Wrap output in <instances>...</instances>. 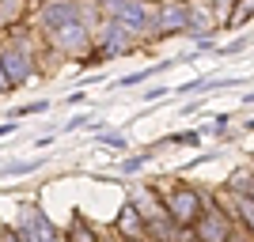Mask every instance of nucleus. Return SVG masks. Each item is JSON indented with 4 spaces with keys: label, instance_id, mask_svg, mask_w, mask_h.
Wrapping results in <instances>:
<instances>
[{
    "label": "nucleus",
    "instance_id": "obj_4",
    "mask_svg": "<svg viewBox=\"0 0 254 242\" xmlns=\"http://www.w3.org/2000/svg\"><path fill=\"white\" fill-rule=\"evenodd\" d=\"M224 231H228V212H201V220H197V235L205 242H220Z\"/></svg>",
    "mask_w": 254,
    "mask_h": 242
},
{
    "label": "nucleus",
    "instance_id": "obj_13",
    "mask_svg": "<svg viewBox=\"0 0 254 242\" xmlns=\"http://www.w3.org/2000/svg\"><path fill=\"white\" fill-rule=\"evenodd\" d=\"M46 106H50V102H31V106H19V110L11 114V121H15V117H27V114H42Z\"/></svg>",
    "mask_w": 254,
    "mask_h": 242
},
{
    "label": "nucleus",
    "instance_id": "obj_5",
    "mask_svg": "<svg viewBox=\"0 0 254 242\" xmlns=\"http://www.w3.org/2000/svg\"><path fill=\"white\" fill-rule=\"evenodd\" d=\"M118 227H122V235H126V239L144 242V216H140V208L126 204V208H122V220H118Z\"/></svg>",
    "mask_w": 254,
    "mask_h": 242
},
{
    "label": "nucleus",
    "instance_id": "obj_19",
    "mask_svg": "<svg viewBox=\"0 0 254 242\" xmlns=\"http://www.w3.org/2000/svg\"><path fill=\"white\" fill-rule=\"evenodd\" d=\"M0 242H19V235H15V231H4V235H0Z\"/></svg>",
    "mask_w": 254,
    "mask_h": 242
},
{
    "label": "nucleus",
    "instance_id": "obj_11",
    "mask_svg": "<svg viewBox=\"0 0 254 242\" xmlns=\"http://www.w3.org/2000/svg\"><path fill=\"white\" fill-rule=\"evenodd\" d=\"M148 159H152V151H144V155H133V159H126V163H122V170H129V174H133V170H140Z\"/></svg>",
    "mask_w": 254,
    "mask_h": 242
},
{
    "label": "nucleus",
    "instance_id": "obj_9",
    "mask_svg": "<svg viewBox=\"0 0 254 242\" xmlns=\"http://www.w3.org/2000/svg\"><path fill=\"white\" fill-rule=\"evenodd\" d=\"M251 15H254V0H239V8L228 15V23H232V27H243Z\"/></svg>",
    "mask_w": 254,
    "mask_h": 242
},
{
    "label": "nucleus",
    "instance_id": "obj_1",
    "mask_svg": "<svg viewBox=\"0 0 254 242\" xmlns=\"http://www.w3.org/2000/svg\"><path fill=\"white\" fill-rule=\"evenodd\" d=\"M167 216L175 223H182V227L197 223V220H201V193H197V190H186V186L171 190L167 193Z\"/></svg>",
    "mask_w": 254,
    "mask_h": 242
},
{
    "label": "nucleus",
    "instance_id": "obj_3",
    "mask_svg": "<svg viewBox=\"0 0 254 242\" xmlns=\"http://www.w3.org/2000/svg\"><path fill=\"white\" fill-rule=\"evenodd\" d=\"M110 15H114L118 23L133 27V31H140V27L148 23V11H144L140 0H110Z\"/></svg>",
    "mask_w": 254,
    "mask_h": 242
},
{
    "label": "nucleus",
    "instance_id": "obj_15",
    "mask_svg": "<svg viewBox=\"0 0 254 242\" xmlns=\"http://www.w3.org/2000/svg\"><path fill=\"white\" fill-rule=\"evenodd\" d=\"M247 46H251V38H235L232 46H224V53H243Z\"/></svg>",
    "mask_w": 254,
    "mask_h": 242
},
{
    "label": "nucleus",
    "instance_id": "obj_8",
    "mask_svg": "<svg viewBox=\"0 0 254 242\" xmlns=\"http://www.w3.org/2000/svg\"><path fill=\"white\" fill-rule=\"evenodd\" d=\"M163 31H190V8H163Z\"/></svg>",
    "mask_w": 254,
    "mask_h": 242
},
{
    "label": "nucleus",
    "instance_id": "obj_14",
    "mask_svg": "<svg viewBox=\"0 0 254 242\" xmlns=\"http://www.w3.org/2000/svg\"><path fill=\"white\" fill-rule=\"evenodd\" d=\"M239 208H243L247 223H251V231H254V200H251V197H243V200H239Z\"/></svg>",
    "mask_w": 254,
    "mask_h": 242
},
{
    "label": "nucleus",
    "instance_id": "obj_2",
    "mask_svg": "<svg viewBox=\"0 0 254 242\" xmlns=\"http://www.w3.org/2000/svg\"><path fill=\"white\" fill-rule=\"evenodd\" d=\"M27 76H31L27 53H19V49H4L0 53V80H4V87L8 84H23Z\"/></svg>",
    "mask_w": 254,
    "mask_h": 242
},
{
    "label": "nucleus",
    "instance_id": "obj_10",
    "mask_svg": "<svg viewBox=\"0 0 254 242\" xmlns=\"http://www.w3.org/2000/svg\"><path fill=\"white\" fill-rule=\"evenodd\" d=\"M72 242H95V235H91V227H87L80 216H72Z\"/></svg>",
    "mask_w": 254,
    "mask_h": 242
},
{
    "label": "nucleus",
    "instance_id": "obj_17",
    "mask_svg": "<svg viewBox=\"0 0 254 242\" xmlns=\"http://www.w3.org/2000/svg\"><path fill=\"white\" fill-rule=\"evenodd\" d=\"M167 95V87H148V91H144V102H152V98H163Z\"/></svg>",
    "mask_w": 254,
    "mask_h": 242
},
{
    "label": "nucleus",
    "instance_id": "obj_12",
    "mask_svg": "<svg viewBox=\"0 0 254 242\" xmlns=\"http://www.w3.org/2000/svg\"><path fill=\"white\" fill-rule=\"evenodd\" d=\"M171 144H197V140H201V129H197V133H175V137H167Z\"/></svg>",
    "mask_w": 254,
    "mask_h": 242
},
{
    "label": "nucleus",
    "instance_id": "obj_16",
    "mask_svg": "<svg viewBox=\"0 0 254 242\" xmlns=\"http://www.w3.org/2000/svg\"><path fill=\"white\" fill-rule=\"evenodd\" d=\"M34 167H38V163H15V167H8V174H31Z\"/></svg>",
    "mask_w": 254,
    "mask_h": 242
},
{
    "label": "nucleus",
    "instance_id": "obj_6",
    "mask_svg": "<svg viewBox=\"0 0 254 242\" xmlns=\"http://www.w3.org/2000/svg\"><path fill=\"white\" fill-rule=\"evenodd\" d=\"M72 19H76V8L68 0H57V4H50V8L42 11L46 31H57V27H64V23H72Z\"/></svg>",
    "mask_w": 254,
    "mask_h": 242
},
{
    "label": "nucleus",
    "instance_id": "obj_18",
    "mask_svg": "<svg viewBox=\"0 0 254 242\" xmlns=\"http://www.w3.org/2000/svg\"><path fill=\"white\" fill-rule=\"evenodd\" d=\"M103 144H110V147H126V137H118V133H110V137H103Z\"/></svg>",
    "mask_w": 254,
    "mask_h": 242
},
{
    "label": "nucleus",
    "instance_id": "obj_7",
    "mask_svg": "<svg viewBox=\"0 0 254 242\" xmlns=\"http://www.w3.org/2000/svg\"><path fill=\"white\" fill-rule=\"evenodd\" d=\"M53 38H57V46H61V49H80V46L87 42V34H84V27H80V23H64V27H57V31H53Z\"/></svg>",
    "mask_w": 254,
    "mask_h": 242
},
{
    "label": "nucleus",
    "instance_id": "obj_20",
    "mask_svg": "<svg viewBox=\"0 0 254 242\" xmlns=\"http://www.w3.org/2000/svg\"><path fill=\"white\" fill-rule=\"evenodd\" d=\"M0 87H4V80H0Z\"/></svg>",
    "mask_w": 254,
    "mask_h": 242
}]
</instances>
